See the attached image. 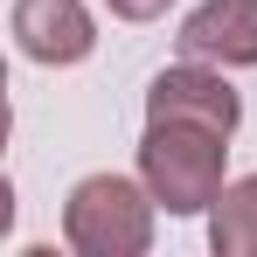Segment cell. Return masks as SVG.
<instances>
[{
    "mask_svg": "<svg viewBox=\"0 0 257 257\" xmlns=\"http://www.w3.org/2000/svg\"><path fill=\"white\" fill-rule=\"evenodd\" d=\"M229 132L188 125V118H146L139 139V181L153 188V202L167 215H202L222 195V146Z\"/></svg>",
    "mask_w": 257,
    "mask_h": 257,
    "instance_id": "cell-1",
    "label": "cell"
},
{
    "mask_svg": "<svg viewBox=\"0 0 257 257\" xmlns=\"http://www.w3.org/2000/svg\"><path fill=\"white\" fill-rule=\"evenodd\" d=\"M153 188H139L125 174H90L63 202V236L77 257H139L153 243Z\"/></svg>",
    "mask_w": 257,
    "mask_h": 257,
    "instance_id": "cell-2",
    "label": "cell"
},
{
    "mask_svg": "<svg viewBox=\"0 0 257 257\" xmlns=\"http://www.w3.org/2000/svg\"><path fill=\"white\" fill-rule=\"evenodd\" d=\"M14 42L35 63H84L97 28L84 0H14Z\"/></svg>",
    "mask_w": 257,
    "mask_h": 257,
    "instance_id": "cell-3",
    "label": "cell"
},
{
    "mask_svg": "<svg viewBox=\"0 0 257 257\" xmlns=\"http://www.w3.org/2000/svg\"><path fill=\"white\" fill-rule=\"evenodd\" d=\"M146 118H188V125L236 132L243 104H236V90L222 84V77L181 63V70H160V77H153V90H146Z\"/></svg>",
    "mask_w": 257,
    "mask_h": 257,
    "instance_id": "cell-4",
    "label": "cell"
},
{
    "mask_svg": "<svg viewBox=\"0 0 257 257\" xmlns=\"http://www.w3.org/2000/svg\"><path fill=\"white\" fill-rule=\"evenodd\" d=\"M181 49L202 63H257V0H202L181 21Z\"/></svg>",
    "mask_w": 257,
    "mask_h": 257,
    "instance_id": "cell-5",
    "label": "cell"
},
{
    "mask_svg": "<svg viewBox=\"0 0 257 257\" xmlns=\"http://www.w3.org/2000/svg\"><path fill=\"white\" fill-rule=\"evenodd\" d=\"M209 243H215V257H257V174L229 181V188L215 195Z\"/></svg>",
    "mask_w": 257,
    "mask_h": 257,
    "instance_id": "cell-6",
    "label": "cell"
},
{
    "mask_svg": "<svg viewBox=\"0 0 257 257\" xmlns=\"http://www.w3.org/2000/svg\"><path fill=\"white\" fill-rule=\"evenodd\" d=\"M111 14H125V21H153V14H167V0H111Z\"/></svg>",
    "mask_w": 257,
    "mask_h": 257,
    "instance_id": "cell-7",
    "label": "cell"
}]
</instances>
